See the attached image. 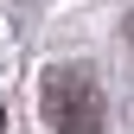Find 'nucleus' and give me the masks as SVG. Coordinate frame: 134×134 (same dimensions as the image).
<instances>
[{
	"label": "nucleus",
	"instance_id": "nucleus-1",
	"mask_svg": "<svg viewBox=\"0 0 134 134\" xmlns=\"http://www.w3.org/2000/svg\"><path fill=\"white\" fill-rule=\"evenodd\" d=\"M45 121L58 134H96L102 128V90H96V70L90 64H58V70H45Z\"/></svg>",
	"mask_w": 134,
	"mask_h": 134
},
{
	"label": "nucleus",
	"instance_id": "nucleus-2",
	"mask_svg": "<svg viewBox=\"0 0 134 134\" xmlns=\"http://www.w3.org/2000/svg\"><path fill=\"white\" fill-rule=\"evenodd\" d=\"M0 128H7V109H0Z\"/></svg>",
	"mask_w": 134,
	"mask_h": 134
},
{
	"label": "nucleus",
	"instance_id": "nucleus-3",
	"mask_svg": "<svg viewBox=\"0 0 134 134\" xmlns=\"http://www.w3.org/2000/svg\"><path fill=\"white\" fill-rule=\"evenodd\" d=\"M128 38H134V19H128Z\"/></svg>",
	"mask_w": 134,
	"mask_h": 134
}]
</instances>
